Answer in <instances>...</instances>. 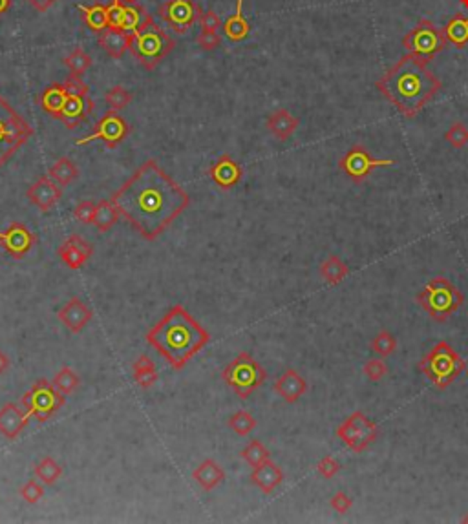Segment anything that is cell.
I'll list each match as a JSON object with an SVG mask.
<instances>
[{
    "label": "cell",
    "mask_w": 468,
    "mask_h": 524,
    "mask_svg": "<svg viewBox=\"0 0 468 524\" xmlns=\"http://www.w3.org/2000/svg\"><path fill=\"white\" fill-rule=\"evenodd\" d=\"M68 94L66 106L60 114L59 121L65 124L68 130H74L85 123L94 112V101L90 97V88L86 85L83 77L70 75L66 83H62Z\"/></svg>",
    "instance_id": "cell-10"
},
{
    "label": "cell",
    "mask_w": 468,
    "mask_h": 524,
    "mask_svg": "<svg viewBox=\"0 0 468 524\" xmlns=\"http://www.w3.org/2000/svg\"><path fill=\"white\" fill-rule=\"evenodd\" d=\"M461 2V6H463L465 10H468V0H459Z\"/></svg>",
    "instance_id": "cell-55"
},
{
    "label": "cell",
    "mask_w": 468,
    "mask_h": 524,
    "mask_svg": "<svg viewBox=\"0 0 468 524\" xmlns=\"http://www.w3.org/2000/svg\"><path fill=\"white\" fill-rule=\"evenodd\" d=\"M108 20L110 28H123V20H125V2L123 0H112V4L108 6Z\"/></svg>",
    "instance_id": "cell-47"
},
{
    "label": "cell",
    "mask_w": 468,
    "mask_h": 524,
    "mask_svg": "<svg viewBox=\"0 0 468 524\" xmlns=\"http://www.w3.org/2000/svg\"><path fill=\"white\" fill-rule=\"evenodd\" d=\"M222 378L234 391V395L242 400H247L254 391L264 386L267 373L249 353L244 351L224 367Z\"/></svg>",
    "instance_id": "cell-7"
},
{
    "label": "cell",
    "mask_w": 468,
    "mask_h": 524,
    "mask_svg": "<svg viewBox=\"0 0 468 524\" xmlns=\"http://www.w3.org/2000/svg\"><path fill=\"white\" fill-rule=\"evenodd\" d=\"M19 493L28 505H37V502L44 497V488H42V484H39L37 480H28V482L20 488Z\"/></svg>",
    "instance_id": "cell-45"
},
{
    "label": "cell",
    "mask_w": 468,
    "mask_h": 524,
    "mask_svg": "<svg viewBox=\"0 0 468 524\" xmlns=\"http://www.w3.org/2000/svg\"><path fill=\"white\" fill-rule=\"evenodd\" d=\"M112 201L135 233L154 242L189 208L190 196L158 161L149 159L115 190Z\"/></svg>",
    "instance_id": "cell-1"
},
{
    "label": "cell",
    "mask_w": 468,
    "mask_h": 524,
    "mask_svg": "<svg viewBox=\"0 0 468 524\" xmlns=\"http://www.w3.org/2000/svg\"><path fill=\"white\" fill-rule=\"evenodd\" d=\"M66 99H68V94H66L65 85L53 83V85L44 88V92L40 94L39 104L46 114L51 115L53 119H59L66 106Z\"/></svg>",
    "instance_id": "cell-27"
},
{
    "label": "cell",
    "mask_w": 468,
    "mask_h": 524,
    "mask_svg": "<svg viewBox=\"0 0 468 524\" xmlns=\"http://www.w3.org/2000/svg\"><path fill=\"white\" fill-rule=\"evenodd\" d=\"M419 369L437 389H446L463 375L467 362L449 341H439L421 358Z\"/></svg>",
    "instance_id": "cell-5"
},
{
    "label": "cell",
    "mask_w": 468,
    "mask_h": 524,
    "mask_svg": "<svg viewBox=\"0 0 468 524\" xmlns=\"http://www.w3.org/2000/svg\"><path fill=\"white\" fill-rule=\"evenodd\" d=\"M362 371L371 382H378L388 375V366L384 364L383 358H371V360H368L364 364Z\"/></svg>",
    "instance_id": "cell-46"
},
{
    "label": "cell",
    "mask_w": 468,
    "mask_h": 524,
    "mask_svg": "<svg viewBox=\"0 0 468 524\" xmlns=\"http://www.w3.org/2000/svg\"><path fill=\"white\" fill-rule=\"evenodd\" d=\"M227 424H229V428L236 435L247 437L256 428V419L251 415L249 411H236V413H233L229 416Z\"/></svg>",
    "instance_id": "cell-39"
},
{
    "label": "cell",
    "mask_w": 468,
    "mask_h": 524,
    "mask_svg": "<svg viewBox=\"0 0 468 524\" xmlns=\"http://www.w3.org/2000/svg\"><path fill=\"white\" fill-rule=\"evenodd\" d=\"M92 254H94V247L86 242L85 237L77 236V234L66 237V242L60 243L59 247L60 262L72 271H79L81 267H85Z\"/></svg>",
    "instance_id": "cell-19"
},
{
    "label": "cell",
    "mask_w": 468,
    "mask_h": 524,
    "mask_svg": "<svg viewBox=\"0 0 468 524\" xmlns=\"http://www.w3.org/2000/svg\"><path fill=\"white\" fill-rule=\"evenodd\" d=\"M444 141L450 144V146H453V149H465L468 144V126L465 123H461V121H456V123H452V126H450L446 132H444Z\"/></svg>",
    "instance_id": "cell-42"
},
{
    "label": "cell",
    "mask_w": 468,
    "mask_h": 524,
    "mask_svg": "<svg viewBox=\"0 0 468 524\" xmlns=\"http://www.w3.org/2000/svg\"><path fill=\"white\" fill-rule=\"evenodd\" d=\"M329 506H331L337 514L344 515V514H348L349 509H351L353 500H351V497H348V495L344 493V491H337V493L331 497V500H329Z\"/></svg>",
    "instance_id": "cell-50"
},
{
    "label": "cell",
    "mask_w": 468,
    "mask_h": 524,
    "mask_svg": "<svg viewBox=\"0 0 468 524\" xmlns=\"http://www.w3.org/2000/svg\"><path fill=\"white\" fill-rule=\"evenodd\" d=\"M35 243V234L19 221L11 223L8 230L0 233V247L4 248V253L13 260H22L33 248Z\"/></svg>",
    "instance_id": "cell-16"
},
{
    "label": "cell",
    "mask_w": 468,
    "mask_h": 524,
    "mask_svg": "<svg viewBox=\"0 0 468 524\" xmlns=\"http://www.w3.org/2000/svg\"><path fill=\"white\" fill-rule=\"evenodd\" d=\"M99 46L112 59H119L130 48V33L117 28H106L99 33Z\"/></svg>",
    "instance_id": "cell-26"
},
{
    "label": "cell",
    "mask_w": 468,
    "mask_h": 524,
    "mask_svg": "<svg viewBox=\"0 0 468 524\" xmlns=\"http://www.w3.org/2000/svg\"><path fill=\"white\" fill-rule=\"evenodd\" d=\"M134 99V95L132 92H128L123 86H114V88H110L108 92L105 94V103L110 110H115V112H119V110L126 108L130 103Z\"/></svg>",
    "instance_id": "cell-41"
},
{
    "label": "cell",
    "mask_w": 468,
    "mask_h": 524,
    "mask_svg": "<svg viewBox=\"0 0 468 524\" xmlns=\"http://www.w3.org/2000/svg\"><path fill=\"white\" fill-rule=\"evenodd\" d=\"M240 457H242V459L251 466V468H256V466H260L267 459H271V453L258 439H253L249 444L245 446L244 450H242Z\"/></svg>",
    "instance_id": "cell-37"
},
{
    "label": "cell",
    "mask_w": 468,
    "mask_h": 524,
    "mask_svg": "<svg viewBox=\"0 0 468 524\" xmlns=\"http://www.w3.org/2000/svg\"><path fill=\"white\" fill-rule=\"evenodd\" d=\"M48 176L53 179L59 187H68L79 178V169L75 167V163L70 158H60L57 163L48 170Z\"/></svg>",
    "instance_id": "cell-33"
},
{
    "label": "cell",
    "mask_w": 468,
    "mask_h": 524,
    "mask_svg": "<svg viewBox=\"0 0 468 524\" xmlns=\"http://www.w3.org/2000/svg\"><path fill=\"white\" fill-rule=\"evenodd\" d=\"M395 163H397L395 159L374 158L362 144H355L339 159V169L346 174V178L351 179L353 183L360 185L368 179V176L375 169H378V167L381 169L383 167H394Z\"/></svg>",
    "instance_id": "cell-13"
},
{
    "label": "cell",
    "mask_w": 468,
    "mask_h": 524,
    "mask_svg": "<svg viewBox=\"0 0 468 524\" xmlns=\"http://www.w3.org/2000/svg\"><path fill=\"white\" fill-rule=\"evenodd\" d=\"M147 17H149V13L141 6H125V20H123V28L121 30L132 33V31H135L143 24Z\"/></svg>",
    "instance_id": "cell-43"
},
{
    "label": "cell",
    "mask_w": 468,
    "mask_h": 524,
    "mask_svg": "<svg viewBox=\"0 0 468 524\" xmlns=\"http://www.w3.org/2000/svg\"><path fill=\"white\" fill-rule=\"evenodd\" d=\"M33 135L31 124L0 95V169Z\"/></svg>",
    "instance_id": "cell-8"
},
{
    "label": "cell",
    "mask_w": 468,
    "mask_h": 524,
    "mask_svg": "<svg viewBox=\"0 0 468 524\" xmlns=\"http://www.w3.org/2000/svg\"><path fill=\"white\" fill-rule=\"evenodd\" d=\"M134 382L143 389H149L158 382V369L147 355H141L134 364Z\"/></svg>",
    "instance_id": "cell-34"
},
{
    "label": "cell",
    "mask_w": 468,
    "mask_h": 524,
    "mask_svg": "<svg viewBox=\"0 0 468 524\" xmlns=\"http://www.w3.org/2000/svg\"><path fill=\"white\" fill-rule=\"evenodd\" d=\"M26 196L31 203L39 208L40 212H50L55 205L62 198V187L55 183L50 176H42L26 190Z\"/></svg>",
    "instance_id": "cell-17"
},
{
    "label": "cell",
    "mask_w": 468,
    "mask_h": 524,
    "mask_svg": "<svg viewBox=\"0 0 468 524\" xmlns=\"http://www.w3.org/2000/svg\"><path fill=\"white\" fill-rule=\"evenodd\" d=\"M57 318L62 326L74 335H79L94 318V312L81 298H72L57 311Z\"/></svg>",
    "instance_id": "cell-18"
},
{
    "label": "cell",
    "mask_w": 468,
    "mask_h": 524,
    "mask_svg": "<svg viewBox=\"0 0 468 524\" xmlns=\"http://www.w3.org/2000/svg\"><path fill=\"white\" fill-rule=\"evenodd\" d=\"M317 470H319V473L322 475L324 479H333L335 475L340 471V464L339 460H335L331 455H326L324 459L317 464Z\"/></svg>",
    "instance_id": "cell-49"
},
{
    "label": "cell",
    "mask_w": 468,
    "mask_h": 524,
    "mask_svg": "<svg viewBox=\"0 0 468 524\" xmlns=\"http://www.w3.org/2000/svg\"><path fill=\"white\" fill-rule=\"evenodd\" d=\"M77 10L83 13V20L85 24L90 28L94 33H103L106 28H110L108 20V6L94 4V6H83L77 4Z\"/></svg>",
    "instance_id": "cell-30"
},
{
    "label": "cell",
    "mask_w": 468,
    "mask_h": 524,
    "mask_svg": "<svg viewBox=\"0 0 468 524\" xmlns=\"http://www.w3.org/2000/svg\"><path fill=\"white\" fill-rule=\"evenodd\" d=\"M203 11L194 0H165L158 15L176 33H187Z\"/></svg>",
    "instance_id": "cell-15"
},
{
    "label": "cell",
    "mask_w": 468,
    "mask_h": 524,
    "mask_svg": "<svg viewBox=\"0 0 468 524\" xmlns=\"http://www.w3.org/2000/svg\"><path fill=\"white\" fill-rule=\"evenodd\" d=\"M199 24L203 31H218L222 28V19L216 11L207 10L199 15Z\"/></svg>",
    "instance_id": "cell-51"
},
{
    "label": "cell",
    "mask_w": 468,
    "mask_h": 524,
    "mask_svg": "<svg viewBox=\"0 0 468 524\" xmlns=\"http://www.w3.org/2000/svg\"><path fill=\"white\" fill-rule=\"evenodd\" d=\"M130 134V126L128 123L125 121V117L119 114V112H115V110H108L103 117L95 123L94 132L90 135H86L83 139H77L75 144H88L95 139H99L103 143L106 144V149H117Z\"/></svg>",
    "instance_id": "cell-14"
},
{
    "label": "cell",
    "mask_w": 468,
    "mask_h": 524,
    "mask_svg": "<svg viewBox=\"0 0 468 524\" xmlns=\"http://www.w3.org/2000/svg\"><path fill=\"white\" fill-rule=\"evenodd\" d=\"M121 219V214L117 210V207L114 205L112 199H101L99 203H97V208H95L94 214V225L95 228L99 230V233H108L110 228H114L117 225V221Z\"/></svg>",
    "instance_id": "cell-31"
},
{
    "label": "cell",
    "mask_w": 468,
    "mask_h": 524,
    "mask_svg": "<svg viewBox=\"0 0 468 524\" xmlns=\"http://www.w3.org/2000/svg\"><path fill=\"white\" fill-rule=\"evenodd\" d=\"M26 2H28L33 10L39 11V13H46L57 0H26Z\"/></svg>",
    "instance_id": "cell-52"
},
{
    "label": "cell",
    "mask_w": 468,
    "mask_h": 524,
    "mask_svg": "<svg viewBox=\"0 0 468 524\" xmlns=\"http://www.w3.org/2000/svg\"><path fill=\"white\" fill-rule=\"evenodd\" d=\"M65 65L70 68V75H77V77H83V75L90 69L92 66V57L86 53L83 48H75L70 55H66Z\"/></svg>",
    "instance_id": "cell-38"
},
{
    "label": "cell",
    "mask_w": 468,
    "mask_h": 524,
    "mask_svg": "<svg viewBox=\"0 0 468 524\" xmlns=\"http://www.w3.org/2000/svg\"><path fill=\"white\" fill-rule=\"evenodd\" d=\"M443 33L449 44L458 50H465L468 46V15H453L443 28Z\"/></svg>",
    "instance_id": "cell-29"
},
{
    "label": "cell",
    "mask_w": 468,
    "mask_h": 524,
    "mask_svg": "<svg viewBox=\"0 0 468 524\" xmlns=\"http://www.w3.org/2000/svg\"><path fill=\"white\" fill-rule=\"evenodd\" d=\"M446 39H444L443 30H439L432 20L421 19L414 30L403 37V48L410 55L417 57L423 62H432L433 57L446 48Z\"/></svg>",
    "instance_id": "cell-9"
},
{
    "label": "cell",
    "mask_w": 468,
    "mask_h": 524,
    "mask_svg": "<svg viewBox=\"0 0 468 524\" xmlns=\"http://www.w3.org/2000/svg\"><path fill=\"white\" fill-rule=\"evenodd\" d=\"M251 482H253L262 493L271 495L282 482H284V471H282V468H280L276 462L267 459L260 466L253 468Z\"/></svg>",
    "instance_id": "cell-23"
},
{
    "label": "cell",
    "mask_w": 468,
    "mask_h": 524,
    "mask_svg": "<svg viewBox=\"0 0 468 524\" xmlns=\"http://www.w3.org/2000/svg\"><path fill=\"white\" fill-rule=\"evenodd\" d=\"M123 2H126V4H134L135 0H123Z\"/></svg>",
    "instance_id": "cell-56"
},
{
    "label": "cell",
    "mask_w": 468,
    "mask_h": 524,
    "mask_svg": "<svg viewBox=\"0 0 468 524\" xmlns=\"http://www.w3.org/2000/svg\"><path fill=\"white\" fill-rule=\"evenodd\" d=\"M463 523H468V514L463 517Z\"/></svg>",
    "instance_id": "cell-57"
},
{
    "label": "cell",
    "mask_w": 468,
    "mask_h": 524,
    "mask_svg": "<svg viewBox=\"0 0 468 524\" xmlns=\"http://www.w3.org/2000/svg\"><path fill=\"white\" fill-rule=\"evenodd\" d=\"M196 42H198V46L203 51H212V50H216V48H219V44H222V37H219L216 31H201V33L198 35Z\"/></svg>",
    "instance_id": "cell-48"
},
{
    "label": "cell",
    "mask_w": 468,
    "mask_h": 524,
    "mask_svg": "<svg viewBox=\"0 0 468 524\" xmlns=\"http://www.w3.org/2000/svg\"><path fill=\"white\" fill-rule=\"evenodd\" d=\"M251 24L244 17V0H236V10L224 22V35L233 42H242L249 37Z\"/></svg>",
    "instance_id": "cell-28"
},
{
    "label": "cell",
    "mask_w": 468,
    "mask_h": 524,
    "mask_svg": "<svg viewBox=\"0 0 468 524\" xmlns=\"http://www.w3.org/2000/svg\"><path fill=\"white\" fill-rule=\"evenodd\" d=\"M209 178L212 179L219 188L231 190V188H234L242 181L244 170H242V167H240L231 155L224 153V155H219V158L216 159L215 163L210 164Z\"/></svg>",
    "instance_id": "cell-20"
},
{
    "label": "cell",
    "mask_w": 468,
    "mask_h": 524,
    "mask_svg": "<svg viewBox=\"0 0 468 524\" xmlns=\"http://www.w3.org/2000/svg\"><path fill=\"white\" fill-rule=\"evenodd\" d=\"M369 347H371V353H375L381 358H386L397 349V340L390 331H381L375 335Z\"/></svg>",
    "instance_id": "cell-40"
},
{
    "label": "cell",
    "mask_w": 468,
    "mask_h": 524,
    "mask_svg": "<svg viewBox=\"0 0 468 524\" xmlns=\"http://www.w3.org/2000/svg\"><path fill=\"white\" fill-rule=\"evenodd\" d=\"M95 208H97V203L92 201V199L79 201V203L75 205V208H74V218L79 223H83V225H90V223L94 221Z\"/></svg>",
    "instance_id": "cell-44"
},
{
    "label": "cell",
    "mask_w": 468,
    "mask_h": 524,
    "mask_svg": "<svg viewBox=\"0 0 468 524\" xmlns=\"http://www.w3.org/2000/svg\"><path fill=\"white\" fill-rule=\"evenodd\" d=\"M299 124V117H294V115L285 108H280L276 110V112H273V114H269V117L265 121V126H267V130L271 132V135H274L278 141H287V139L296 132Z\"/></svg>",
    "instance_id": "cell-24"
},
{
    "label": "cell",
    "mask_w": 468,
    "mask_h": 524,
    "mask_svg": "<svg viewBox=\"0 0 468 524\" xmlns=\"http://www.w3.org/2000/svg\"><path fill=\"white\" fill-rule=\"evenodd\" d=\"M225 471L224 468L212 459H205L201 464L198 466L192 473V479L198 482V486L205 491H212L215 488H218L222 482L225 480Z\"/></svg>",
    "instance_id": "cell-25"
},
{
    "label": "cell",
    "mask_w": 468,
    "mask_h": 524,
    "mask_svg": "<svg viewBox=\"0 0 468 524\" xmlns=\"http://www.w3.org/2000/svg\"><path fill=\"white\" fill-rule=\"evenodd\" d=\"M33 471H35L37 479H40L48 486L55 484V482L62 477V468H60L59 462L55 459H51V457H42L35 464V470Z\"/></svg>",
    "instance_id": "cell-35"
},
{
    "label": "cell",
    "mask_w": 468,
    "mask_h": 524,
    "mask_svg": "<svg viewBox=\"0 0 468 524\" xmlns=\"http://www.w3.org/2000/svg\"><path fill=\"white\" fill-rule=\"evenodd\" d=\"M11 8V0H0V17Z\"/></svg>",
    "instance_id": "cell-54"
},
{
    "label": "cell",
    "mask_w": 468,
    "mask_h": 524,
    "mask_svg": "<svg viewBox=\"0 0 468 524\" xmlns=\"http://www.w3.org/2000/svg\"><path fill=\"white\" fill-rule=\"evenodd\" d=\"M144 338L172 369L180 371L209 344L210 335L183 305H174Z\"/></svg>",
    "instance_id": "cell-3"
},
{
    "label": "cell",
    "mask_w": 468,
    "mask_h": 524,
    "mask_svg": "<svg viewBox=\"0 0 468 524\" xmlns=\"http://www.w3.org/2000/svg\"><path fill=\"white\" fill-rule=\"evenodd\" d=\"M417 303L432 320L444 323L463 307V292L446 278L437 276L417 292Z\"/></svg>",
    "instance_id": "cell-6"
},
{
    "label": "cell",
    "mask_w": 468,
    "mask_h": 524,
    "mask_svg": "<svg viewBox=\"0 0 468 524\" xmlns=\"http://www.w3.org/2000/svg\"><path fill=\"white\" fill-rule=\"evenodd\" d=\"M30 413L22 409V404H6L0 409V433L8 440H17L24 431V428L30 424Z\"/></svg>",
    "instance_id": "cell-21"
},
{
    "label": "cell",
    "mask_w": 468,
    "mask_h": 524,
    "mask_svg": "<svg viewBox=\"0 0 468 524\" xmlns=\"http://www.w3.org/2000/svg\"><path fill=\"white\" fill-rule=\"evenodd\" d=\"M320 276L324 278L329 285H337L349 276V267L339 256L331 254L320 263Z\"/></svg>",
    "instance_id": "cell-32"
},
{
    "label": "cell",
    "mask_w": 468,
    "mask_h": 524,
    "mask_svg": "<svg viewBox=\"0 0 468 524\" xmlns=\"http://www.w3.org/2000/svg\"><path fill=\"white\" fill-rule=\"evenodd\" d=\"M375 86L404 117L414 119L439 94L443 83L426 68V62L406 53Z\"/></svg>",
    "instance_id": "cell-2"
},
{
    "label": "cell",
    "mask_w": 468,
    "mask_h": 524,
    "mask_svg": "<svg viewBox=\"0 0 468 524\" xmlns=\"http://www.w3.org/2000/svg\"><path fill=\"white\" fill-rule=\"evenodd\" d=\"M20 404L31 416H35L37 422H46L65 406V395L51 382L39 378L30 391L22 395Z\"/></svg>",
    "instance_id": "cell-11"
},
{
    "label": "cell",
    "mask_w": 468,
    "mask_h": 524,
    "mask_svg": "<svg viewBox=\"0 0 468 524\" xmlns=\"http://www.w3.org/2000/svg\"><path fill=\"white\" fill-rule=\"evenodd\" d=\"M274 391H276V395H280L284 398L287 404H294V402H299L302 396L306 395V391H308V382L300 373H296L294 369H285L282 375L276 378L274 382Z\"/></svg>",
    "instance_id": "cell-22"
},
{
    "label": "cell",
    "mask_w": 468,
    "mask_h": 524,
    "mask_svg": "<svg viewBox=\"0 0 468 524\" xmlns=\"http://www.w3.org/2000/svg\"><path fill=\"white\" fill-rule=\"evenodd\" d=\"M51 384H53V386L57 387L62 395H72V393L81 386V378H79V375L72 369V367L65 366V367H60L59 373L53 376Z\"/></svg>",
    "instance_id": "cell-36"
},
{
    "label": "cell",
    "mask_w": 468,
    "mask_h": 524,
    "mask_svg": "<svg viewBox=\"0 0 468 524\" xmlns=\"http://www.w3.org/2000/svg\"><path fill=\"white\" fill-rule=\"evenodd\" d=\"M10 369V358L6 356L4 351H0V375H4Z\"/></svg>",
    "instance_id": "cell-53"
},
{
    "label": "cell",
    "mask_w": 468,
    "mask_h": 524,
    "mask_svg": "<svg viewBox=\"0 0 468 524\" xmlns=\"http://www.w3.org/2000/svg\"><path fill=\"white\" fill-rule=\"evenodd\" d=\"M176 48V40L161 28L152 15L130 33V53L147 69H156L163 59Z\"/></svg>",
    "instance_id": "cell-4"
},
{
    "label": "cell",
    "mask_w": 468,
    "mask_h": 524,
    "mask_svg": "<svg viewBox=\"0 0 468 524\" xmlns=\"http://www.w3.org/2000/svg\"><path fill=\"white\" fill-rule=\"evenodd\" d=\"M378 433H381L378 425L374 421H369L362 411H353L337 428V437L355 453H362L364 450H368L378 439Z\"/></svg>",
    "instance_id": "cell-12"
}]
</instances>
